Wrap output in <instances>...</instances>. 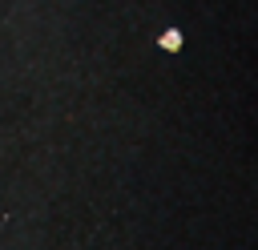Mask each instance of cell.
I'll return each instance as SVG.
<instances>
[{"label": "cell", "instance_id": "obj_1", "mask_svg": "<svg viewBox=\"0 0 258 250\" xmlns=\"http://www.w3.org/2000/svg\"><path fill=\"white\" fill-rule=\"evenodd\" d=\"M157 44H161V48H165V52H177V48H181V32H177V28H165V32H161V40H157Z\"/></svg>", "mask_w": 258, "mask_h": 250}]
</instances>
